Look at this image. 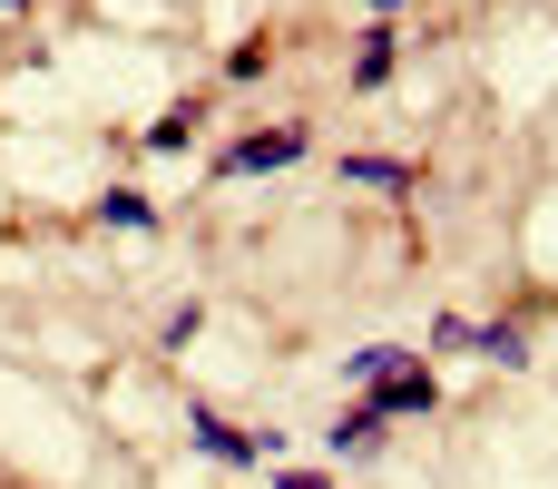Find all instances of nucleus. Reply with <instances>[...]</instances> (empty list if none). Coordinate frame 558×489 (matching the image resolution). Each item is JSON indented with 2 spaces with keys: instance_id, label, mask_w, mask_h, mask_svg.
Returning a JSON list of instances; mask_svg holds the SVG:
<instances>
[{
  "instance_id": "obj_1",
  "label": "nucleus",
  "mask_w": 558,
  "mask_h": 489,
  "mask_svg": "<svg viewBox=\"0 0 558 489\" xmlns=\"http://www.w3.org/2000/svg\"><path fill=\"white\" fill-rule=\"evenodd\" d=\"M304 157V127H255L245 147H226V176H265V167H294Z\"/></svg>"
},
{
  "instance_id": "obj_2",
  "label": "nucleus",
  "mask_w": 558,
  "mask_h": 489,
  "mask_svg": "<svg viewBox=\"0 0 558 489\" xmlns=\"http://www.w3.org/2000/svg\"><path fill=\"white\" fill-rule=\"evenodd\" d=\"M432 402H441V392H432V372H422L412 353H402V363L373 382V412H383V421H402V412H432Z\"/></svg>"
},
{
  "instance_id": "obj_3",
  "label": "nucleus",
  "mask_w": 558,
  "mask_h": 489,
  "mask_svg": "<svg viewBox=\"0 0 558 489\" xmlns=\"http://www.w3.org/2000/svg\"><path fill=\"white\" fill-rule=\"evenodd\" d=\"M186 431H196V451H206V461H265V451H275V431L255 441V431H235V421H216V412H196Z\"/></svg>"
},
{
  "instance_id": "obj_4",
  "label": "nucleus",
  "mask_w": 558,
  "mask_h": 489,
  "mask_svg": "<svg viewBox=\"0 0 558 489\" xmlns=\"http://www.w3.org/2000/svg\"><path fill=\"white\" fill-rule=\"evenodd\" d=\"M461 343H471V353H490L500 372H520V363H530V333H520V323H471Z\"/></svg>"
},
{
  "instance_id": "obj_5",
  "label": "nucleus",
  "mask_w": 558,
  "mask_h": 489,
  "mask_svg": "<svg viewBox=\"0 0 558 489\" xmlns=\"http://www.w3.org/2000/svg\"><path fill=\"white\" fill-rule=\"evenodd\" d=\"M196 127H206V108H196V98H177V108L147 127V147H157V157H177V147H196Z\"/></svg>"
},
{
  "instance_id": "obj_6",
  "label": "nucleus",
  "mask_w": 558,
  "mask_h": 489,
  "mask_svg": "<svg viewBox=\"0 0 558 489\" xmlns=\"http://www.w3.org/2000/svg\"><path fill=\"white\" fill-rule=\"evenodd\" d=\"M343 176H353V186H383V196H402V186H412V167H402V157H343Z\"/></svg>"
},
{
  "instance_id": "obj_7",
  "label": "nucleus",
  "mask_w": 558,
  "mask_h": 489,
  "mask_svg": "<svg viewBox=\"0 0 558 489\" xmlns=\"http://www.w3.org/2000/svg\"><path fill=\"white\" fill-rule=\"evenodd\" d=\"M324 441H333V451H373V441H383V412H373V402H353V412H343Z\"/></svg>"
},
{
  "instance_id": "obj_8",
  "label": "nucleus",
  "mask_w": 558,
  "mask_h": 489,
  "mask_svg": "<svg viewBox=\"0 0 558 489\" xmlns=\"http://www.w3.org/2000/svg\"><path fill=\"white\" fill-rule=\"evenodd\" d=\"M392 39H402V29H373V39H363V59H353V88H383V78H392Z\"/></svg>"
},
{
  "instance_id": "obj_9",
  "label": "nucleus",
  "mask_w": 558,
  "mask_h": 489,
  "mask_svg": "<svg viewBox=\"0 0 558 489\" xmlns=\"http://www.w3.org/2000/svg\"><path fill=\"white\" fill-rule=\"evenodd\" d=\"M98 216H108V225H157V206H147V196H128V186H108V196H98Z\"/></svg>"
},
{
  "instance_id": "obj_10",
  "label": "nucleus",
  "mask_w": 558,
  "mask_h": 489,
  "mask_svg": "<svg viewBox=\"0 0 558 489\" xmlns=\"http://www.w3.org/2000/svg\"><path fill=\"white\" fill-rule=\"evenodd\" d=\"M275 489H333V480H324V470H284Z\"/></svg>"
},
{
  "instance_id": "obj_11",
  "label": "nucleus",
  "mask_w": 558,
  "mask_h": 489,
  "mask_svg": "<svg viewBox=\"0 0 558 489\" xmlns=\"http://www.w3.org/2000/svg\"><path fill=\"white\" fill-rule=\"evenodd\" d=\"M373 10H392V0H373Z\"/></svg>"
},
{
  "instance_id": "obj_12",
  "label": "nucleus",
  "mask_w": 558,
  "mask_h": 489,
  "mask_svg": "<svg viewBox=\"0 0 558 489\" xmlns=\"http://www.w3.org/2000/svg\"><path fill=\"white\" fill-rule=\"evenodd\" d=\"M0 10H20V0H0Z\"/></svg>"
}]
</instances>
